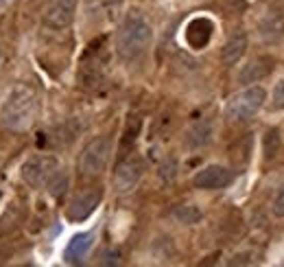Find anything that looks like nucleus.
<instances>
[{
	"label": "nucleus",
	"mask_w": 284,
	"mask_h": 267,
	"mask_svg": "<svg viewBox=\"0 0 284 267\" xmlns=\"http://www.w3.org/2000/svg\"><path fill=\"white\" fill-rule=\"evenodd\" d=\"M151 40H153V31H151V25L144 20V16L136 11L127 13L116 33V51L122 59H136L144 53Z\"/></svg>",
	"instance_id": "1"
},
{
	"label": "nucleus",
	"mask_w": 284,
	"mask_h": 267,
	"mask_svg": "<svg viewBox=\"0 0 284 267\" xmlns=\"http://www.w3.org/2000/svg\"><path fill=\"white\" fill-rule=\"evenodd\" d=\"M35 116V94L24 83L11 88V92L5 96L3 108H0V118L9 129H27Z\"/></svg>",
	"instance_id": "2"
},
{
	"label": "nucleus",
	"mask_w": 284,
	"mask_h": 267,
	"mask_svg": "<svg viewBox=\"0 0 284 267\" xmlns=\"http://www.w3.org/2000/svg\"><path fill=\"white\" fill-rule=\"evenodd\" d=\"M265 101H267V90L263 86L251 83L249 88L241 90L239 94H234L227 101L225 116L229 120H247L249 116H254V114L263 108Z\"/></svg>",
	"instance_id": "3"
},
{
	"label": "nucleus",
	"mask_w": 284,
	"mask_h": 267,
	"mask_svg": "<svg viewBox=\"0 0 284 267\" xmlns=\"http://www.w3.org/2000/svg\"><path fill=\"white\" fill-rule=\"evenodd\" d=\"M57 169H59V162L53 156H35L22 166V178L31 186L40 188L48 184V180L55 175Z\"/></svg>",
	"instance_id": "4"
},
{
	"label": "nucleus",
	"mask_w": 284,
	"mask_h": 267,
	"mask_svg": "<svg viewBox=\"0 0 284 267\" xmlns=\"http://www.w3.org/2000/svg\"><path fill=\"white\" fill-rule=\"evenodd\" d=\"M107 158H110V140L101 136V138L88 142V147L83 149L79 158V169L86 175H98L105 169Z\"/></svg>",
	"instance_id": "5"
},
{
	"label": "nucleus",
	"mask_w": 284,
	"mask_h": 267,
	"mask_svg": "<svg viewBox=\"0 0 284 267\" xmlns=\"http://www.w3.org/2000/svg\"><path fill=\"white\" fill-rule=\"evenodd\" d=\"M234 182V175L229 169L221 164H210L205 169L199 171L195 178H193V184L197 188H203V190H219V188H225Z\"/></svg>",
	"instance_id": "6"
},
{
	"label": "nucleus",
	"mask_w": 284,
	"mask_h": 267,
	"mask_svg": "<svg viewBox=\"0 0 284 267\" xmlns=\"http://www.w3.org/2000/svg\"><path fill=\"white\" fill-rule=\"evenodd\" d=\"M140 178H142L140 160H136V158L122 160L116 166V171H114V188H116L118 193H129L132 188H136Z\"/></svg>",
	"instance_id": "7"
},
{
	"label": "nucleus",
	"mask_w": 284,
	"mask_h": 267,
	"mask_svg": "<svg viewBox=\"0 0 284 267\" xmlns=\"http://www.w3.org/2000/svg\"><path fill=\"white\" fill-rule=\"evenodd\" d=\"M76 9V0H55L48 11L44 13V25L50 29H66L70 27V22L74 18Z\"/></svg>",
	"instance_id": "8"
},
{
	"label": "nucleus",
	"mask_w": 284,
	"mask_h": 267,
	"mask_svg": "<svg viewBox=\"0 0 284 267\" xmlns=\"http://www.w3.org/2000/svg\"><path fill=\"white\" fill-rule=\"evenodd\" d=\"M98 200H101V195L94 193V190H86V193L76 195L74 200H72V204L68 206V219H70V221H83V219H88L92 212L96 210Z\"/></svg>",
	"instance_id": "9"
},
{
	"label": "nucleus",
	"mask_w": 284,
	"mask_h": 267,
	"mask_svg": "<svg viewBox=\"0 0 284 267\" xmlns=\"http://www.w3.org/2000/svg\"><path fill=\"white\" fill-rule=\"evenodd\" d=\"M212 136H214V123L208 118H203L188 127L186 136H184V142H186L188 149H203L205 144H210Z\"/></svg>",
	"instance_id": "10"
},
{
	"label": "nucleus",
	"mask_w": 284,
	"mask_h": 267,
	"mask_svg": "<svg viewBox=\"0 0 284 267\" xmlns=\"http://www.w3.org/2000/svg\"><path fill=\"white\" fill-rule=\"evenodd\" d=\"M214 31V25L208 18H195L190 25L186 27V42L190 48H203L210 42Z\"/></svg>",
	"instance_id": "11"
},
{
	"label": "nucleus",
	"mask_w": 284,
	"mask_h": 267,
	"mask_svg": "<svg viewBox=\"0 0 284 267\" xmlns=\"http://www.w3.org/2000/svg\"><path fill=\"white\" fill-rule=\"evenodd\" d=\"M269 72H271V59L269 57H256V59H251V62H247L241 68L239 83L251 86V83H258L260 79H265Z\"/></svg>",
	"instance_id": "12"
},
{
	"label": "nucleus",
	"mask_w": 284,
	"mask_h": 267,
	"mask_svg": "<svg viewBox=\"0 0 284 267\" xmlns=\"http://www.w3.org/2000/svg\"><path fill=\"white\" fill-rule=\"evenodd\" d=\"M258 33L265 42H278L284 35V18L278 11H267L258 20Z\"/></svg>",
	"instance_id": "13"
},
{
	"label": "nucleus",
	"mask_w": 284,
	"mask_h": 267,
	"mask_svg": "<svg viewBox=\"0 0 284 267\" xmlns=\"http://www.w3.org/2000/svg\"><path fill=\"white\" fill-rule=\"evenodd\" d=\"M245 51H247V35H245V31H236L225 42V46L221 48V62L225 66L239 64V59L245 55Z\"/></svg>",
	"instance_id": "14"
},
{
	"label": "nucleus",
	"mask_w": 284,
	"mask_h": 267,
	"mask_svg": "<svg viewBox=\"0 0 284 267\" xmlns=\"http://www.w3.org/2000/svg\"><path fill=\"white\" fill-rule=\"evenodd\" d=\"M92 236L90 232H83V234H74L72 236V241L68 243V248H66V254H64V258L68 263H79V261H83V256L90 252V248H92Z\"/></svg>",
	"instance_id": "15"
},
{
	"label": "nucleus",
	"mask_w": 284,
	"mask_h": 267,
	"mask_svg": "<svg viewBox=\"0 0 284 267\" xmlns=\"http://www.w3.org/2000/svg\"><path fill=\"white\" fill-rule=\"evenodd\" d=\"M173 217L177 219L179 224H184V226H195V224L201 221L203 212L199 210L195 204H182V206H177V208L173 210Z\"/></svg>",
	"instance_id": "16"
},
{
	"label": "nucleus",
	"mask_w": 284,
	"mask_h": 267,
	"mask_svg": "<svg viewBox=\"0 0 284 267\" xmlns=\"http://www.w3.org/2000/svg\"><path fill=\"white\" fill-rule=\"evenodd\" d=\"M68 171L66 169H59L55 171V175L48 180V184H46V188H48V193L55 197V200H59V197H64L66 195V190H68Z\"/></svg>",
	"instance_id": "17"
},
{
	"label": "nucleus",
	"mask_w": 284,
	"mask_h": 267,
	"mask_svg": "<svg viewBox=\"0 0 284 267\" xmlns=\"http://www.w3.org/2000/svg\"><path fill=\"white\" fill-rule=\"evenodd\" d=\"M263 151H265V158L267 160H271L278 156V151H280V134H278V129H269V132L265 134V138H263Z\"/></svg>",
	"instance_id": "18"
},
{
	"label": "nucleus",
	"mask_w": 284,
	"mask_h": 267,
	"mask_svg": "<svg viewBox=\"0 0 284 267\" xmlns=\"http://www.w3.org/2000/svg\"><path fill=\"white\" fill-rule=\"evenodd\" d=\"M269 105H271V110H284V77L275 83Z\"/></svg>",
	"instance_id": "19"
},
{
	"label": "nucleus",
	"mask_w": 284,
	"mask_h": 267,
	"mask_svg": "<svg viewBox=\"0 0 284 267\" xmlns=\"http://www.w3.org/2000/svg\"><path fill=\"white\" fill-rule=\"evenodd\" d=\"M175 173H177V164H175V160H166V162L162 164V171H160L162 180L164 182H171L175 178Z\"/></svg>",
	"instance_id": "20"
},
{
	"label": "nucleus",
	"mask_w": 284,
	"mask_h": 267,
	"mask_svg": "<svg viewBox=\"0 0 284 267\" xmlns=\"http://www.w3.org/2000/svg\"><path fill=\"white\" fill-rule=\"evenodd\" d=\"M275 217H284V186L278 190V195L273 197V206H271Z\"/></svg>",
	"instance_id": "21"
},
{
	"label": "nucleus",
	"mask_w": 284,
	"mask_h": 267,
	"mask_svg": "<svg viewBox=\"0 0 284 267\" xmlns=\"http://www.w3.org/2000/svg\"><path fill=\"white\" fill-rule=\"evenodd\" d=\"M103 5H105V9H107V16L114 20V18L118 16V9H120L122 0H103Z\"/></svg>",
	"instance_id": "22"
},
{
	"label": "nucleus",
	"mask_w": 284,
	"mask_h": 267,
	"mask_svg": "<svg viewBox=\"0 0 284 267\" xmlns=\"http://www.w3.org/2000/svg\"><path fill=\"white\" fill-rule=\"evenodd\" d=\"M101 263L103 265H118V252H107Z\"/></svg>",
	"instance_id": "23"
},
{
	"label": "nucleus",
	"mask_w": 284,
	"mask_h": 267,
	"mask_svg": "<svg viewBox=\"0 0 284 267\" xmlns=\"http://www.w3.org/2000/svg\"><path fill=\"white\" fill-rule=\"evenodd\" d=\"M0 64H3V48H0Z\"/></svg>",
	"instance_id": "24"
}]
</instances>
